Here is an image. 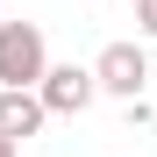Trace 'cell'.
<instances>
[{"label": "cell", "instance_id": "5", "mask_svg": "<svg viewBox=\"0 0 157 157\" xmlns=\"http://www.w3.org/2000/svg\"><path fill=\"white\" fill-rule=\"evenodd\" d=\"M136 21H143V36H157V0H136Z\"/></svg>", "mask_w": 157, "mask_h": 157}, {"label": "cell", "instance_id": "2", "mask_svg": "<svg viewBox=\"0 0 157 157\" xmlns=\"http://www.w3.org/2000/svg\"><path fill=\"white\" fill-rule=\"evenodd\" d=\"M93 93H100V78H93L86 64H50V71H43V86H36L43 114H86V107H93Z\"/></svg>", "mask_w": 157, "mask_h": 157}, {"label": "cell", "instance_id": "1", "mask_svg": "<svg viewBox=\"0 0 157 157\" xmlns=\"http://www.w3.org/2000/svg\"><path fill=\"white\" fill-rule=\"evenodd\" d=\"M50 71V50L36 21H0V93H36Z\"/></svg>", "mask_w": 157, "mask_h": 157}, {"label": "cell", "instance_id": "4", "mask_svg": "<svg viewBox=\"0 0 157 157\" xmlns=\"http://www.w3.org/2000/svg\"><path fill=\"white\" fill-rule=\"evenodd\" d=\"M43 121H50V114H43L36 93H0V136H7V143H29Z\"/></svg>", "mask_w": 157, "mask_h": 157}, {"label": "cell", "instance_id": "3", "mask_svg": "<svg viewBox=\"0 0 157 157\" xmlns=\"http://www.w3.org/2000/svg\"><path fill=\"white\" fill-rule=\"evenodd\" d=\"M93 78H100V93H114V100H143L150 64H143L136 43H107V50H100V64H93Z\"/></svg>", "mask_w": 157, "mask_h": 157}, {"label": "cell", "instance_id": "6", "mask_svg": "<svg viewBox=\"0 0 157 157\" xmlns=\"http://www.w3.org/2000/svg\"><path fill=\"white\" fill-rule=\"evenodd\" d=\"M14 150H21V143H7V136H0V157H14Z\"/></svg>", "mask_w": 157, "mask_h": 157}]
</instances>
